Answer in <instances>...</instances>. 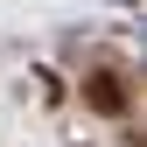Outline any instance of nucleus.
<instances>
[{"label": "nucleus", "instance_id": "obj_1", "mask_svg": "<svg viewBox=\"0 0 147 147\" xmlns=\"http://www.w3.org/2000/svg\"><path fill=\"white\" fill-rule=\"evenodd\" d=\"M84 105L91 112H105V119H126L133 112V77H126V63H91L84 70Z\"/></svg>", "mask_w": 147, "mask_h": 147}]
</instances>
